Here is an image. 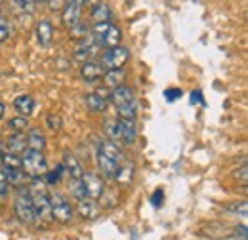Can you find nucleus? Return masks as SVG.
Instances as JSON below:
<instances>
[{"label":"nucleus","mask_w":248,"mask_h":240,"mask_svg":"<svg viewBox=\"0 0 248 240\" xmlns=\"http://www.w3.org/2000/svg\"><path fill=\"white\" fill-rule=\"evenodd\" d=\"M84 99H86L88 109H90V111H95V113H101V111H105V107H107V99H103V97L97 95V93H88Z\"/></svg>","instance_id":"obj_22"},{"label":"nucleus","mask_w":248,"mask_h":240,"mask_svg":"<svg viewBox=\"0 0 248 240\" xmlns=\"http://www.w3.org/2000/svg\"><path fill=\"white\" fill-rule=\"evenodd\" d=\"M50 204H52V217H54V219H58V221H62V223L71 221L75 210H73V206H71L63 196H60V195L50 196Z\"/></svg>","instance_id":"obj_5"},{"label":"nucleus","mask_w":248,"mask_h":240,"mask_svg":"<svg viewBox=\"0 0 248 240\" xmlns=\"http://www.w3.org/2000/svg\"><path fill=\"white\" fill-rule=\"evenodd\" d=\"M14 107H16V111L21 117L27 119L29 115H32V111H34V99H32L31 95H19V97L14 99Z\"/></svg>","instance_id":"obj_18"},{"label":"nucleus","mask_w":248,"mask_h":240,"mask_svg":"<svg viewBox=\"0 0 248 240\" xmlns=\"http://www.w3.org/2000/svg\"><path fill=\"white\" fill-rule=\"evenodd\" d=\"M164 97H166V101H176V99H180L182 97V90L180 88H166L164 90Z\"/></svg>","instance_id":"obj_29"},{"label":"nucleus","mask_w":248,"mask_h":240,"mask_svg":"<svg viewBox=\"0 0 248 240\" xmlns=\"http://www.w3.org/2000/svg\"><path fill=\"white\" fill-rule=\"evenodd\" d=\"M99 154H103V156H107V158H111V160H115L119 164H123L124 160L123 150L119 149V145L113 143V141H101L99 143Z\"/></svg>","instance_id":"obj_16"},{"label":"nucleus","mask_w":248,"mask_h":240,"mask_svg":"<svg viewBox=\"0 0 248 240\" xmlns=\"http://www.w3.org/2000/svg\"><path fill=\"white\" fill-rule=\"evenodd\" d=\"M105 132L111 137L113 143H117V139H121V128H119V120H105Z\"/></svg>","instance_id":"obj_25"},{"label":"nucleus","mask_w":248,"mask_h":240,"mask_svg":"<svg viewBox=\"0 0 248 240\" xmlns=\"http://www.w3.org/2000/svg\"><path fill=\"white\" fill-rule=\"evenodd\" d=\"M119 128H121V141L124 145H132L136 141V122L134 120H119Z\"/></svg>","instance_id":"obj_14"},{"label":"nucleus","mask_w":248,"mask_h":240,"mask_svg":"<svg viewBox=\"0 0 248 240\" xmlns=\"http://www.w3.org/2000/svg\"><path fill=\"white\" fill-rule=\"evenodd\" d=\"M191 105H206L204 95H202V91L201 90L191 91Z\"/></svg>","instance_id":"obj_30"},{"label":"nucleus","mask_w":248,"mask_h":240,"mask_svg":"<svg viewBox=\"0 0 248 240\" xmlns=\"http://www.w3.org/2000/svg\"><path fill=\"white\" fill-rule=\"evenodd\" d=\"M121 36H123V32H121V29L117 27V25H111L109 29H107V32L101 36V40L97 42V46L101 48H107V50H111V48H117L119 46V42H121Z\"/></svg>","instance_id":"obj_10"},{"label":"nucleus","mask_w":248,"mask_h":240,"mask_svg":"<svg viewBox=\"0 0 248 240\" xmlns=\"http://www.w3.org/2000/svg\"><path fill=\"white\" fill-rule=\"evenodd\" d=\"M92 17L95 23H109L113 19V12L107 4H95L92 8Z\"/></svg>","instance_id":"obj_19"},{"label":"nucleus","mask_w":248,"mask_h":240,"mask_svg":"<svg viewBox=\"0 0 248 240\" xmlns=\"http://www.w3.org/2000/svg\"><path fill=\"white\" fill-rule=\"evenodd\" d=\"M69 193L80 202V200H84V198H88V193H86V187H84V183L82 180H69Z\"/></svg>","instance_id":"obj_21"},{"label":"nucleus","mask_w":248,"mask_h":240,"mask_svg":"<svg viewBox=\"0 0 248 240\" xmlns=\"http://www.w3.org/2000/svg\"><path fill=\"white\" fill-rule=\"evenodd\" d=\"M103 75H105L103 67H101L99 63H95V61H86V63L82 65V76H84L88 82H95V80H99Z\"/></svg>","instance_id":"obj_17"},{"label":"nucleus","mask_w":248,"mask_h":240,"mask_svg":"<svg viewBox=\"0 0 248 240\" xmlns=\"http://www.w3.org/2000/svg\"><path fill=\"white\" fill-rule=\"evenodd\" d=\"M82 183H84V187H86L88 198L97 200V198L103 196V193H105V183H103V180H101L97 174H93V172L84 174V176H82Z\"/></svg>","instance_id":"obj_6"},{"label":"nucleus","mask_w":248,"mask_h":240,"mask_svg":"<svg viewBox=\"0 0 248 240\" xmlns=\"http://www.w3.org/2000/svg\"><path fill=\"white\" fill-rule=\"evenodd\" d=\"M97 166H99L101 174H103L107 180H117V178H119L121 164L115 162V160H111V158H107V156H103V154H99V152H97Z\"/></svg>","instance_id":"obj_8"},{"label":"nucleus","mask_w":248,"mask_h":240,"mask_svg":"<svg viewBox=\"0 0 248 240\" xmlns=\"http://www.w3.org/2000/svg\"><path fill=\"white\" fill-rule=\"evenodd\" d=\"M2 168H6V170H21V158L8 152L2 158Z\"/></svg>","instance_id":"obj_26"},{"label":"nucleus","mask_w":248,"mask_h":240,"mask_svg":"<svg viewBox=\"0 0 248 240\" xmlns=\"http://www.w3.org/2000/svg\"><path fill=\"white\" fill-rule=\"evenodd\" d=\"M6 149L10 150V154H21L27 150V135L25 134H14L8 137L6 141Z\"/></svg>","instance_id":"obj_11"},{"label":"nucleus","mask_w":248,"mask_h":240,"mask_svg":"<svg viewBox=\"0 0 248 240\" xmlns=\"http://www.w3.org/2000/svg\"><path fill=\"white\" fill-rule=\"evenodd\" d=\"M162 202H164V191L162 189H156L155 193L151 195V206L153 208H160Z\"/></svg>","instance_id":"obj_28"},{"label":"nucleus","mask_w":248,"mask_h":240,"mask_svg":"<svg viewBox=\"0 0 248 240\" xmlns=\"http://www.w3.org/2000/svg\"><path fill=\"white\" fill-rule=\"evenodd\" d=\"M8 34H10V25H8V21H6V19H0V42L6 40Z\"/></svg>","instance_id":"obj_32"},{"label":"nucleus","mask_w":248,"mask_h":240,"mask_svg":"<svg viewBox=\"0 0 248 240\" xmlns=\"http://www.w3.org/2000/svg\"><path fill=\"white\" fill-rule=\"evenodd\" d=\"M109 97L113 99V105L117 107L121 119L134 120V117H136V97H134V91L123 84V86H119V88H115V90L111 91Z\"/></svg>","instance_id":"obj_1"},{"label":"nucleus","mask_w":248,"mask_h":240,"mask_svg":"<svg viewBox=\"0 0 248 240\" xmlns=\"http://www.w3.org/2000/svg\"><path fill=\"white\" fill-rule=\"evenodd\" d=\"M4 174H6V181H10L12 185H21V183H25V180H29L25 174H23V170H6L4 168Z\"/></svg>","instance_id":"obj_24"},{"label":"nucleus","mask_w":248,"mask_h":240,"mask_svg":"<svg viewBox=\"0 0 248 240\" xmlns=\"http://www.w3.org/2000/svg\"><path fill=\"white\" fill-rule=\"evenodd\" d=\"M63 168H65V172L73 178V180H82V176H84V170H82V166H80V162L73 156V154H65V158H63Z\"/></svg>","instance_id":"obj_15"},{"label":"nucleus","mask_w":248,"mask_h":240,"mask_svg":"<svg viewBox=\"0 0 248 240\" xmlns=\"http://www.w3.org/2000/svg\"><path fill=\"white\" fill-rule=\"evenodd\" d=\"M124 71H105V75H103V84H105V88H119V86H123L124 82Z\"/></svg>","instance_id":"obj_20"},{"label":"nucleus","mask_w":248,"mask_h":240,"mask_svg":"<svg viewBox=\"0 0 248 240\" xmlns=\"http://www.w3.org/2000/svg\"><path fill=\"white\" fill-rule=\"evenodd\" d=\"M21 170L29 180L40 178V176H44L48 172V160H46V156L42 152L27 149L23 158H21Z\"/></svg>","instance_id":"obj_2"},{"label":"nucleus","mask_w":248,"mask_h":240,"mask_svg":"<svg viewBox=\"0 0 248 240\" xmlns=\"http://www.w3.org/2000/svg\"><path fill=\"white\" fill-rule=\"evenodd\" d=\"M0 183H6V174H4V168L0 166Z\"/></svg>","instance_id":"obj_36"},{"label":"nucleus","mask_w":248,"mask_h":240,"mask_svg":"<svg viewBox=\"0 0 248 240\" xmlns=\"http://www.w3.org/2000/svg\"><path fill=\"white\" fill-rule=\"evenodd\" d=\"M2 158H4V152H2V143H0V166H2Z\"/></svg>","instance_id":"obj_38"},{"label":"nucleus","mask_w":248,"mask_h":240,"mask_svg":"<svg viewBox=\"0 0 248 240\" xmlns=\"http://www.w3.org/2000/svg\"><path fill=\"white\" fill-rule=\"evenodd\" d=\"M78 213L84 217V219H97L99 213H101V208L97 206V202L92 200V198H84L78 202Z\"/></svg>","instance_id":"obj_13"},{"label":"nucleus","mask_w":248,"mask_h":240,"mask_svg":"<svg viewBox=\"0 0 248 240\" xmlns=\"http://www.w3.org/2000/svg\"><path fill=\"white\" fill-rule=\"evenodd\" d=\"M247 172H248V168H247V164H245V166H243L241 170H237V172H235V176H237V180L241 178V181H243V183H247Z\"/></svg>","instance_id":"obj_34"},{"label":"nucleus","mask_w":248,"mask_h":240,"mask_svg":"<svg viewBox=\"0 0 248 240\" xmlns=\"http://www.w3.org/2000/svg\"><path fill=\"white\" fill-rule=\"evenodd\" d=\"M8 128H12L14 134H25V130L29 128V120L25 117H14L8 122Z\"/></svg>","instance_id":"obj_23"},{"label":"nucleus","mask_w":248,"mask_h":240,"mask_svg":"<svg viewBox=\"0 0 248 240\" xmlns=\"http://www.w3.org/2000/svg\"><path fill=\"white\" fill-rule=\"evenodd\" d=\"M247 202H241V204H227L225 211L229 213H241V217H247Z\"/></svg>","instance_id":"obj_27"},{"label":"nucleus","mask_w":248,"mask_h":240,"mask_svg":"<svg viewBox=\"0 0 248 240\" xmlns=\"http://www.w3.org/2000/svg\"><path fill=\"white\" fill-rule=\"evenodd\" d=\"M2 117H4V103L0 101V119H2Z\"/></svg>","instance_id":"obj_37"},{"label":"nucleus","mask_w":248,"mask_h":240,"mask_svg":"<svg viewBox=\"0 0 248 240\" xmlns=\"http://www.w3.org/2000/svg\"><path fill=\"white\" fill-rule=\"evenodd\" d=\"M14 6H19V10H23V12H29V14H32L34 12V6H38L36 2H14Z\"/></svg>","instance_id":"obj_31"},{"label":"nucleus","mask_w":248,"mask_h":240,"mask_svg":"<svg viewBox=\"0 0 248 240\" xmlns=\"http://www.w3.org/2000/svg\"><path fill=\"white\" fill-rule=\"evenodd\" d=\"M52 36H54V25L50 19H40L36 23V40L42 48H48L50 42H52Z\"/></svg>","instance_id":"obj_9"},{"label":"nucleus","mask_w":248,"mask_h":240,"mask_svg":"<svg viewBox=\"0 0 248 240\" xmlns=\"http://www.w3.org/2000/svg\"><path fill=\"white\" fill-rule=\"evenodd\" d=\"M82 6H84V2H80V0H77V2H67V4H65L62 17H63V23H65L67 27H71V29H73L75 25H78Z\"/></svg>","instance_id":"obj_7"},{"label":"nucleus","mask_w":248,"mask_h":240,"mask_svg":"<svg viewBox=\"0 0 248 240\" xmlns=\"http://www.w3.org/2000/svg\"><path fill=\"white\" fill-rule=\"evenodd\" d=\"M130 60V52L124 46H117L111 50H105L101 54V61L99 65L103 67V71H121L124 65Z\"/></svg>","instance_id":"obj_3"},{"label":"nucleus","mask_w":248,"mask_h":240,"mask_svg":"<svg viewBox=\"0 0 248 240\" xmlns=\"http://www.w3.org/2000/svg\"><path fill=\"white\" fill-rule=\"evenodd\" d=\"M48 124H50L52 130H60V128H62V119L56 117V115H50V117H48Z\"/></svg>","instance_id":"obj_33"},{"label":"nucleus","mask_w":248,"mask_h":240,"mask_svg":"<svg viewBox=\"0 0 248 240\" xmlns=\"http://www.w3.org/2000/svg\"><path fill=\"white\" fill-rule=\"evenodd\" d=\"M14 210H16V215L19 217V221L31 225L36 221V211L32 208V202L27 195V187H19V193H17V198L14 202Z\"/></svg>","instance_id":"obj_4"},{"label":"nucleus","mask_w":248,"mask_h":240,"mask_svg":"<svg viewBox=\"0 0 248 240\" xmlns=\"http://www.w3.org/2000/svg\"><path fill=\"white\" fill-rule=\"evenodd\" d=\"M8 195V185L6 183H0V200H4Z\"/></svg>","instance_id":"obj_35"},{"label":"nucleus","mask_w":248,"mask_h":240,"mask_svg":"<svg viewBox=\"0 0 248 240\" xmlns=\"http://www.w3.org/2000/svg\"><path fill=\"white\" fill-rule=\"evenodd\" d=\"M25 135H27V149L42 152V149L46 147V137H44V134H42L38 128H29V132H27Z\"/></svg>","instance_id":"obj_12"}]
</instances>
